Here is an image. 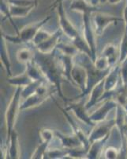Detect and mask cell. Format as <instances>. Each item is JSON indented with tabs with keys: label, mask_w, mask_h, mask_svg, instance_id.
I'll use <instances>...</instances> for the list:
<instances>
[{
	"label": "cell",
	"mask_w": 127,
	"mask_h": 159,
	"mask_svg": "<svg viewBox=\"0 0 127 159\" xmlns=\"http://www.w3.org/2000/svg\"><path fill=\"white\" fill-rule=\"evenodd\" d=\"M56 49L57 48L50 53H43L37 51L34 54V61L43 72L45 79L54 85L59 96L67 103L68 100L64 96L62 90L63 76H64L63 65L59 57L56 56Z\"/></svg>",
	"instance_id": "obj_1"
},
{
	"label": "cell",
	"mask_w": 127,
	"mask_h": 159,
	"mask_svg": "<svg viewBox=\"0 0 127 159\" xmlns=\"http://www.w3.org/2000/svg\"><path fill=\"white\" fill-rule=\"evenodd\" d=\"M56 7L58 9V15L59 17V25H60V28L62 29L63 32L68 38L73 40V44L77 46L80 52H83L86 54H88L93 60L92 52L88 42H86L84 37L80 35L78 31L75 29L73 24L67 18L64 8H63V2L59 3Z\"/></svg>",
	"instance_id": "obj_2"
},
{
	"label": "cell",
	"mask_w": 127,
	"mask_h": 159,
	"mask_svg": "<svg viewBox=\"0 0 127 159\" xmlns=\"http://www.w3.org/2000/svg\"><path fill=\"white\" fill-rule=\"evenodd\" d=\"M51 17H47V18H44L40 22H36L34 24H30L29 25H26L25 27L21 31H19L18 34H17L16 36H11V35H5L3 34L2 37L6 39V41H10V42H13L15 44H20V43H28V42H32L33 38L36 35L38 31L41 29L42 26L44 25L45 23L48 22L50 20Z\"/></svg>",
	"instance_id": "obj_3"
},
{
	"label": "cell",
	"mask_w": 127,
	"mask_h": 159,
	"mask_svg": "<svg viewBox=\"0 0 127 159\" xmlns=\"http://www.w3.org/2000/svg\"><path fill=\"white\" fill-rule=\"evenodd\" d=\"M22 88L17 87L14 94L13 96L9 105H8L7 109L6 111L5 119L6 124V128H7L8 136L10 134L11 132L14 130L15 122H16L17 116H18V111L20 110V100L22 97Z\"/></svg>",
	"instance_id": "obj_4"
},
{
	"label": "cell",
	"mask_w": 127,
	"mask_h": 159,
	"mask_svg": "<svg viewBox=\"0 0 127 159\" xmlns=\"http://www.w3.org/2000/svg\"><path fill=\"white\" fill-rule=\"evenodd\" d=\"M92 20L93 27L95 30L96 34L98 36H100L104 31V30L108 27V25L118 22V21L121 20V18H118L115 16H113V15L96 13L92 17Z\"/></svg>",
	"instance_id": "obj_5"
},
{
	"label": "cell",
	"mask_w": 127,
	"mask_h": 159,
	"mask_svg": "<svg viewBox=\"0 0 127 159\" xmlns=\"http://www.w3.org/2000/svg\"><path fill=\"white\" fill-rule=\"evenodd\" d=\"M118 104V103L115 99H107L105 103H104V105H102L100 108L97 109L94 113L89 115L90 119L94 123H100V122L104 121L107 116H108V113L110 112V111H111L114 108H116Z\"/></svg>",
	"instance_id": "obj_6"
},
{
	"label": "cell",
	"mask_w": 127,
	"mask_h": 159,
	"mask_svg": "<svg viewBox=\"0 0 127 159\" xmlns=\"http://www.w3.org/2000/svg\"><path fill=\"white\" fill-rule=\"evenodd\" d=\"M62 34H63V30L60 28L57 30L54 34H52L47 39L36 45V48L39 52L43 53H50L53 52L57 48L58 44L59 43V38H61Z\"/></svg>",
	"instance_id": "obj_7"
},
{
	"label": "cell",
	"mask_w": 127,
	"mask_h": 159,
	"mask_svg": "<svg viewBox=\"0 0 127 159\" xmlns=\"http://www.w3.org/2000/svg\"><path fill=\"white\" fill-rule=\"evenodd\" d=\"M116 125L115 123V119H112L111 121L108 122L104 124H100L98 126H95V129L92 130L88 135V139H89L90 145L97 140L104 139L110 134L111 130L113 127Z\"/></svg>",
	"instance_id": "obj_8"
},
{
	"label": "cell",
	"mask_w": 127,
	"mask_h": 159,
	"mask_svg": "<svg viewBox=\"0 0 127 159\" xmlns=\"http://www.w3.org/2000/svg\"><path fill=\"white\" fill-rule=\"evenodd\" d=\"M66 110L73 111L74 115L85 124L91 126V127H95L96 126L95 123L92 121L91 119H90V116H88V113H87L88 110L86 109L85 104H84L82 102L70 103L68 107H66Z\"/></svg>",
	"instance_id": "obj_9"
},
{
	"label": "cell",
	"mask_w": 127,
	"mask_h": 159,
	"mask_svg": "<svg viewBox=\"0 0 127 159\" xmlns=\"http://www.w3.org/2000/svg\"><path fill=\"white\" fill-rule=\"evenodd\" d=\"M71 76L76 86H78L81 89V92H84L86 88V80L87 74L84 68L80 65L74 64L71 72Z\"/></svg>",
	"instance_id": "obj_10"
},
{
	"label": "cell",
	"mask_w": 127,
	"mask_h": 159,
	"mask_svg": "<svg viewBox=\"0 0 127 159\" xmlns=\"http://www.w3.org/2000/svg\"><path fill=\"white\" fill-rule=\"evenodd\" d=\"M59 108L61 109L62 111L63 112V114H64L65 117L66 118V119H67L68 123H70V125L71 126L72 129H73V132H74V134H75V135L78 138L79 140L81 142L84 149L88 150V149H89V147H90V143H89V139H88V136H86L85 134H84L83 130H81V129L80 128V127H79L77 124H76L75 122L73 121V119L70 118V115H69L68 113L66 112L67 111H66V109L64 110V109H63L62 107H59Z\"/></svg>",
	"instance_id": "obj_11"
},
{
	"label": "cell",
	"mask_w": 127,
	"mask_h": 159,
	"mask_svg": "<svg viewBox=\"0 0 127 159\" xmlns=\"http://www.w3.org/2000/svg\"><path fill=\"white\" fill-rule=\"evenodd\" d=\"M105 79V78H104ZM104 79L100 80L98 84L93 87L90 92V97L88 101L85 103V107L87 110H89L91 107H92L96 103L100 102V99L103 96V95L105 92V89H104Z\"/></svg>",
	"instance_id": "obj_12"
},
{
	"label": "cell",
	"mask_w": 127,
	"mask_h": 159,
	"mask_svg": "<svg viewBox=\"0 0 127 159\" xmlns=\"http://www.w3.org/2000/svg\"><path fill=\"white\" fill-rule=\"evenodd\" d=\"M121 79L120 76V66L113 67L111 72L104 79V89L105 92L115 90L118 85V80Z\"/></svg>",
	"instance_id": "obj_13"
},
{
	"label": "cell",
	"mask_w": 127,
	"mask_h": 159,
	"mask_svg": "<svg viewBox=\"0 0 127 159\" xmlns=\"http://www.w3.org/2000/svg\"><path fill=\"white\" fill-rule=\"evenodd\" d=\"M59 57L60 61H61L62 65H63V75H64V76L68 80L70 83L75 85L71 76L72 69H73V65H74V61H73L74 57L69 56V55H66L64 53H62V55H60Z\"/></svg>",
	"instance_id": "obj_14"
},
{
	"label": "cell",
	"mask_w": 127,
	"mask_h": 159,
	"mask_svg": "<svg viewBox=\"0 0 127 159\" xmlns=\"http://www.w3.org/2000/svg\"><path fill=\"white\" fill-rule=\"evenodd\" d=\"M49 96H42L36 92L29 96V97L25 98V101L20 105V110H25V109L31 108V107H36L38 105H40L46 100Z\"/></svg>",
	"instance_id": "obj_15"
},
{
	"label": "cell",
	"mask_w": 127,
	"mask_h": 159,
	"mask_svg": "<svg viewBox=\"0 0 127 159\" xmlns=\"http://www.w3.org/2000/svg\"><path fill=\"white\" fill-rule=\"evenodd\" d=\"M25 65H26V72H25L32 80L35 81V80H46L42 71L40 70L38 65L34 61V58Z\"/></svg>",
	"instance_id": "obj_16"
},
{
	"label": "cell",
	"mask_w": 127,
	"mask_h": 159,
	"mask_svg": "<svg viewBox=\"0 0 127 159\" xmlns=\"http://www.w3.org/2000/svg\"><path fill=\"white\" fill-rule=\"evenodd\" d=\"M56 135L58 136V138L60 139L62 142V144H63V147L67 149H71V148H75V147H82L83 145L81 143V142L79 140L78 138L74 134V136H67L64 135L63 134L60 133V132H55ZM84 148V147H83Z\"/></svg>",
	"instance_id": "obj_17"
},
{
	"label": "cell",
	"mask_w": 127,
	"mask_h": 159,
	"mask_svg": "<svg viewBox=\"0 0 127 159\" xmlns=\"http://www.w3.org/2000/svg\"><path fill=\"white\" fill-rule=\"evenodd\" d=\"M10 142L9 157L10 158H18L19 156V143H18V136L17 132L14 129L10 134L8 136Z\"/></svg>",
	"instance_id": "obj_18"
},
{
	"label": "cell",
	"mask_w": 127,
	"mask_h": 159,
	"mask_svg": "<svg viewBox=\"0 0 127 159\" xmlns=\"http://www.w3.org/2000/svg\"><path fill=\"white\" fill-rule=\"evenodd\" d=\"M109 135L104 138V139H100V140H97V141L94 142V143H92L90 145L89 149H88V152H87V155H86L88 158L93 159L98 157V156L100 155V153H101V150H102L106 141H107L108 138H109Z\"/></svg>",
	"instance_id": "obj_19"
},
{
	"label": "cell",
	"mask_w": 127,
	"mask_h": 159,
	"mask_svg": "<svg viewBox=\"0 0 127 159\" xmlns=\"http://www.w3.org/2000/svg\"><path fill=\"white\" fill-rule=\"evenodd\" d=\"M6 39L3 37H2V41H1V49H0V53H1V61L2 62L4 68L7 72V75L9 74L10 76H12L10 70V61L9 52L7 49V45H6Z\"/></svg>",
	"instance_id": "obj_20"
},
{
	"label": "cell",
	"mask_w": 127,
	"mask_h": 159,
	"mask_svg": "<svg viewBox=\"0 0 127 159\" xmlns=\"http://www.w3.org/2000/svg\"><path fill=\"white\" fill-rule=\"evenodd\" d=\"M70 9L77 11L82 14H84V12H88V11L94 13L97 11V8L92 3H88L85 0H73L70 6Z\"/></svg>",
	"instance_id": "obj_21"
},
{
	"label": "cell",
	"mask_w": 127,
	"mask_h": 159,
	"mask_svg": "<svg viewBox=\"0 0 127 159\" xmlns=\"http://www.w3.org/2000/svg\"><path fill=\"white\" fill-rule=\"evenodd\" d=\"M117 49H118L117 46L113 44H109L104 48L102 52L103 56H104L108 59V62L112 67L116 64L117 58H118V56L119 57L120 54V52H118Z\"/></svg>",
	"instance_id": "obj_22"
},
{
	"label": "cell",
	"mask_w": 127,
	"mask_h": 159,
	"mask_svg": "<svg viewBox=\"0 0 127 159\" xmlns=\"http://www.w3.org/2000/svg\"><path fill=\"white\" fill-rule=\"evenodd\" d=\"M36 6L30 7H18L10 4V11L11 16L14 18H25L29 15V13L36 7Z\"/></svg>",
	"instance_id": "obj_23"
},
{
	"label": "cell",
	"mask_w": 127,
	"mask_h": 159,
	"mask_svg": "<svg viewBox=\"0 0 127 159\" xmlns=\"http://www.w3.org/2000/svg\"><path fill=\"white\" fill-rule=\"evenodd\" d=\"M7 81L9 84L12 85H14L17 87H26L29 84H30L34 80H32L26 72H25L24 74L19 75V76H14V77H10L7 80Z\"/></svg>",
	"instance_id": "obj_24"
},
{
	"label": "cell",
	"mask_w": 127,
	"mask_h": 159,
	"mask_svg": "<svg viewBox=\"0 0 127 159\" xmlns=\"http://www.w3.org/2000/svg\"><path fill=\"white\" fill-rule=\"evenodd\" d=\"M34 58V54L29 48H23L17 52V59L20 63L27 64Z\"/></svg>",
	"instance_id": "obj_25"
},
{
	"label": "cell",
	"mask_w": 127,
	"mask_h": 159,
	"mask_svg": "<svg viewBox=\"0 0 127 159\" xmlns=\"http://www.w3.org/2000/svg\"><path fill=\"white\" fill-rule=\"evenodd\" d=\"M57 49L61 51L62 53H64L66 55L74 57L79 53V49L74 44L70 45V44H64L63 42H59L57 45Z\"/></svg>",
	"instance_id": "obj_26"
},
{
	"label": "cell",
	"mask_w": 127,
	"mask_h": 159,
	"mask_svg": "<svg viewBox=\"0 0 127 159\" xmlns=\"http://www.w3.org/2000/svg\"><path fill=\"white\" fill-rule=\"evenodd\" d=\"M94 65H95L96 68L100 71L108 70V69L112 68V66H111V65L108 62V59L103 55L96 59V61H94Z\"/></svg>",
	"instance_id": "obj_27"
},
{
	"label": "cell",
	"mask_w": 127,
	"mask_h": 159,
	"mask_svg": "<svg viewBox=\"0 0 127 159\" xmlns=\"http://www.w3.org/2000/svg\"><path fill=\"white\" fill-rule=\"evenodd\" d=\"M51 34H49L48 32H47V31H44L42 29H40L38 31V33L36 34L35 38H33V40L32 41V43L33 44L34 46H36V45H39V43H41L43 41L47 39Z\"/></svg>",
	"instance_id": "obj_28"
},
{
	"label": "cell",
	"mask_w": 127,
	"mask_h": 159,
	"mask_svg": "<svg viewBox=\"0 0 127 159\" xmlns=\"http://www.w3.org/2000/svg\"><path fill=\"white\" fill-rule=\"evenodd\" d=\"M49 143H50L49 141L42 142L41 144L39 145L33 153L32 158H41V157H43L42 156L45 155V154H46L47 147H48Z\"/></svg>",
	"instance_id": "obj_29"
},
{
	"label": "cell",
	"mask_w": 127,
	"mask_h": 159,
	"mask_svg": "<svg viewBox=\"0 0 127 159\" xmlns=\"http://www.w3.org/2000/svg\"><path fill=\"white\" fill-rule=\"evenodd\" d=\"M46 156L47 158H61L68 156V150L65 148V150H53L51 151L46 152Z\"/></svg>",
	"instance_id": "obj_30"
},
{
	"label": "cell",
	"mask_w": 127,
	"mask_h": 159,
	"mask_svg": "<svg viewBox=\"0 0 127 159\" xmlns=\"http://www.w3.org/2000/svg\"><path fill=\"white\" fill-rule=\"evenodd\" d=\"M9 4L18 7H30L37 6L38 0H7Z\"/></svg>",
	"instance_id": "obj_31"
},
{
	"label": "cell",
	"mask_w": 127,
	"mask_h": 159,
	"mask_svg": "<svg viewBox=\"0 0 127 159\" xmlns=\"http://www.w3.org/2000/svg\"><path fill=\"white\" fill-rule=\"evenodd\" d=\"M120 76L122 83L124 86L127 87V58L121 63L120 66Z\"/></svg>",
	"instance_id": "obj_32"
},
{
	"label": "cell",
	"mask_w": 127,
	"mask_h": 159,
	"mask_svg": "<svg viewBox=\"0 0 127 159\" xmlns=\"http://www.w3.org/2000/svg\"><path fill=\"white\" fill-rule=\"evenodd\" d=\"M39 135L42 139V142L44 141H49L51 142L53 139V132L52 130H49V129H43V130H40L39 132Z\"/></svg>",
	"instance_id": "obj_33"
},
{
	"label": "cell",
	"mask_w": 127,
	"mask_h": 159,
	"mask_svg": "<svg viewBox=\"0 0 127 159\" xmlns=\"http://www.w3.org/2000/svg\"><path fill=\"white\" fill-rule=\"evenodd\" d=\"M106 158H116L118 156V150L115 147H109L105 151Z\"/></svg>",
	"instance_id": "obj_34"
},
{
	"label": "cell",
	"mask_w": 127,
	"mask_h": 159,
	"mask_svg": "<svg viewBox=\"0 0 127 159\" xmlns=\"http://www.w3.org/2000/svg\"><path fill=\"white\" fill-rule=\"evenodd\" d=\"M123 19L125 22V32H124L123 37L125 36V38H127V1L123 11Z\"/></svg>",
	"instance_id": "obj_35"
},
{
	"label": "cell",
	"mask_w": 127,
	"mask_h": 159,
	"mask_svg": "<svg viewBox=\"0 0 127 159\" xmlns=\"http://www.w3.org/2000/svg\"><path fill=\"white\" fill-rule=\"evenodd\" d=\"M63 0H55V2H53V3H52L51 5V8L56 7H57V6L59 5V3H61V2H63Z\"/></svg>",
	"instance_id": "obj_36"
},
{
	"label": "cell",
	"mask_w": 127,
	"mask_h": 159,
	"mask_svg": "<svg viewBox=\"0 0 127 159\" xmlns=\"http://www.w3.org/2000/svg\"><path fill=\"white\" fill-rule=\"evenodd\" d=\"M108 2H110L111 4H116L118 2H119L121 0H108Z\"/></svg>",
	"instance_id": "obj_37"
}]
</instances>
